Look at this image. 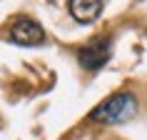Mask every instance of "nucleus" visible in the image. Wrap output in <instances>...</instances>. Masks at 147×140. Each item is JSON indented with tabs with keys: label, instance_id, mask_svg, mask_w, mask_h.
<instances>
[{
	"label": "nucleus",
	"instance_id": "4",
	"mask_svg": "<svg viewBox=\"0 0 147 140\" xmlns=\"http://www.w3.org/2000/svg\"><path fill=\"white\" fill-rule=\"evenodd\" d=\"M102 5H105V3H100V0H70L67 3L70 15L75 18L78 23H85V25L95 23V20L100 18Z\"/></svg>",
	"mask_w": 147,
	"mask_h": 140
},
{
	"label": "nucleus",
	"instance_id": "1",
	"mask_svg": "<svg viewBox=\"0 0 147 140\" xmlns=\"http://www.w3.org/2000/svg\"><path fill=\"white\" fill-rule=\"evenodd\" d=\"M137 110H140L137 95L130 93V90H120V93L105 98L90 113V120L100 123V125H122V123H127V120H132L137 115Z\"/></svg>",
	"mask_w": 147,
	"mask_h": 140
},
{
	"label": "nucleus",
	"instance_id": "3",
	"mask_svg": "<svg viewBox=\"0 0 147 140\" xmlns=\"http://www.w3.org/2000/svg\"><path fill=\"white\" fill-rule=\"evenodd\" d=\"M107 58H110V40L107 38L92 40V43L82 45V48H80V53H78V60H80V65H82L85 70L102 68V65L107 63Z\"/></svg>",
	"mask_w": 147,
	"mask_h": 140
},
{
	"label": "nucleus",
	"instance_id": "2",
	"mask_svg": "<svg viewBox=\"0 0 147 140\" xmlns=\"http://www.w3.org/2000/svg\"><path fill=\"white\" fill-rule=\"evenodd\" d=\"M8 38H10V43H15V45L32 48V45H40V43L45 40V30H42L40 23L30 20V18H18V20H13V25H10Z\"/></svg>",
	"mask_w": 147,
	"mask_h": 140
}]
</instances>
